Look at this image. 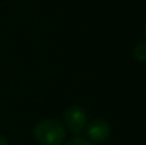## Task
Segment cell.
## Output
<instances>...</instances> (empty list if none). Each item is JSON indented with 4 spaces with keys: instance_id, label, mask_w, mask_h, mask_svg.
<instances>
[{
    "instance_id": "obj_1",
    "label": "cell",
    "mask_w": 146,
    "mask_h": 145,
    "mask_svg": "<svg viewBox=\"0 0 146 145\" xmlns=\"http://www.w3.org/2000/svg\"><path fill=\"white\" fill-rule=\"evenodd\" d=\"M34 137L40 145H60L65 138V128L55 120H44L36 125Z\"/></svg>"
},
{
    "instance_id": "obj_2",
    "label": "cell",
    "mask_w": 146,
    "mask_h": 145,
    "mask_svg": "<svg viewBox=\"0 0 146 145\" xmlns=\"http://www.w3.org/2000/svg\"><path fill=\"white\" fill-rule=\"evenodd\" d=\"M64 122H65V125L68 127V130L72 134L78 135L87 127V114H85V111L81 107L72 105V107H70L65 111V114H64Z\"/></svg>"
},
{
    "instance_id": "obj_3",
    "label": "cell",
    "mask_w": 146,
    "mask_h": 145,
    "mask_svg": "<svg viewBox=\"0 0 146 145\" xmlns=\"http://www.w3.org/2000/svg\"><path fill=\"white\" fill-rule=\"evenodd\" d=\"M87 135L91 141L95 142H102L105 141L109 134H111V127L106 121L104 120H94L92 122H90L87 127Z\"/></svg>"
},
{
    "instance_id": "obj_4",
    "label": "cell",
    "mask_w": 146,
    "mask_h": 145,
    "mask_svg": "<svg viewBox=\"0 0 146 145\" xmlns=\"http://www.w3.org/2000/svg\"><path fill=\"white\" fill-rule=\"evenodd\" d=\"M133 57L139 61H146V41L138 43L133 48Z\"/></svg>"
},
{
    "instance_id": "obj_5",
    "label": "cell",
    "mask_w": 146,
    "mask_h": 145,
    "mask_svg": "<svg viewBox=\"0 0 146 145\" xmlns=\"http://www.w3.org/2000/svg\"><path fill=\"white\" fill-rule=\"evenodd\" d=\"M67 145H92L90 141L84 140V138H72L71 141H68Z\"/></svg>"
},
{
    "instance_id": "obj_6",
    "label": "cell",
    "mask_w": 146,
    "mask_h": 145,
    "mask_svg": "<svg viewBox=\"0 0 146 145\" xmlns=\"http://www.w3.org/2000/svg\"><path fill=\"white\" fill-rule=\"evenodd\" d=\"M0 145H9V142H7V140L3 137V135H0Z\"/></svg>"
},
{
    "instance_id": "obj_7",
    "label": "cell",
    "mask_w": 146,
    "mask_h": 145,
    "mask_svg": "<svg viewBox=\"0 0 146 145\" xmlns=\"http://www.w3.org/2000/svg\"><path fill=\"white\" fill-rule=\"evenodd\" d=\"M145 33H146V29H145Z\"/></svg>"
}]
</instances>
